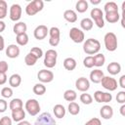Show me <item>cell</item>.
Here are the masks:
<instances>
[{"instance_id":"cell-47","label":"cell","mask_w":125,"mask_h":125,"mask_svg":"<svg viewBox=\"0 0 125 125\" xmlns=\"http://www.w3.org/2000/svg\"><path fill=\"white\" fill-rule=\"evenodd\" d=\"M8 80V77L6 73H1L0 72V85H4Z\"/></svg>"},{"instance_id":"cell-41","label":"cell","mask_w":125,"mask_h":125,"mask_svg":"<svg viewBox=\"0 0 125 125\" xmlns=\"http://www.w3.org/2000/svg\"><path fill=\"white\" fill-rule=\"evenodd\" d=\"M29 53H31L32 55H34L37 59H40V58L44 55L42 49L39 48V47H33V48H31V50L29 51Z\"/></svg>"},{"instance_id":"cell-31","label":"cell","mask_w":125,"mask_h":125,"mask_svg":"<svg viewBox=\"0 0 125 125\" xmlns=\"http://www.w3.org/2000/svg\"><path fill=\"white\" fill-rule=\"evenodd\" d=\"M77 98V94L74 90L72 89H68V90H65L64 93H63V99L66 101V102H74Z\"/></svg>"},{"instance_id":"cell-51","label":"cell","mask_w":125,"mask_h":125,"mask_svg":"<svg viewBox=\"0 0 125 125\" xmlns=\"http://www.w3.org/2000/svg\"><path fill=\"white\" fill-rule=\"evenodd\" d=\"M119 111H120V114H121L122 116H125V104H123L120 106Z\"/></svg>"},{"instance_id":"cell-33","label":"cell","mask_w":125,"mask_h":125,"mask_svg":"<svg viewBox=\"0 0 125 125\" xmlns=\"http://www.w3.org/2000/svg\"><path fill=\"white\" fill-rule=\"evenodd\" d=\"M28 35L26 33H21V34H18L16 36V42L18 43V45L20 46H25L28 43Z\"/></svg>"},{"instance_id":"cell-44","label":"cell","mask_w":125,"mask_h":125,"mask_svg":"<svg viewBox=\"0 0 125 125\" xmlns=\"http://www.w3.org/2000/svg\"><path fill=\"white\" fill-rule=\"evenodd\" d=\"M84 125H102V122L100 120V118L98 117H93L90 120H88Z\"/></svg>"},{"instance_id":"cell-20","label":"cell","mask_w":125,"mask_h":125,"mask_svg":"<svg viewBox=\"0 0 125 125\" xmlns=\"http://www.w3.org/2000/svg\"><path fill=\"white\" fill-rule=\"evenodd\" d=\"M106 70L110 75H116L121 71V64L116 62H109L108 65L106 66Z\"/></svg>"},{"instance_id":"cell-25","label":"cell","mask_w":125,"mask_h":125,"mask_svg":"<svg viewBox=\"0 0 125 125\" xmlns=\"http://www.w3.org/2000/svg\"><path fill=\"white\" fill-rule=\"evenodd\" d=\"M53 112H54V115H55L57 118L61 119V118H62V117H64L66 110H65V107H64L62 104H56V105L53 107Z\"/></svg>"},{"instance_id":"cell-48","label":"cell","mask_w":125,"mask_h":125,"mask_svg":"<svg viewBox=\"0 0 125 125\" xmlns=\"http://www.w3.org/2000/svg\"><path fill=\"white\" fill-rule=\"evenodd\" d=\"M118 84H119V86H120L122 89H125V74H123V75L120 76Z\"/></svg>"},{"instance_id":"cell-8","label":"cell","mask_w":125,"mask_h":125,"mask_svg":"<svg viewBox=\"0 0 125 125\" xmlns=\"http://www.w3.org/2000/svg\"><path fill=\"white\" fill-rule=\"evenodd\" d=\"M69 38L74 42V43H82L85 40V34L84 31L78 27H72L69 30Z\"/></svg>"},{"instance_id":"cell-42","label":"cell","mask_w":125,"mask_h":125,"mask_svg":"<svg viewBox=\"0 0 125 125\" xmlns=\"http://www.w3.org/2000/svg\"><path fill=\"white\" fill-rule=\"evenodd\" d=\"M116 102L118 104H125V91H120L116 95Z\"/></svg>"},{"instance_id":"cell-52","label":"cell","mask_w":125,"mask_h":125,"mask_svg":"<svg viewBox=\"0 0 125 125\" xmlns=\"http://www.w3.org/2000/svg\"><path fill=\"white\" fill-rule=\"evenodd\" d=\"M17 125H31V123L29 121H27V120H22V121L18 122Z\"/></svg>"},{"instance_id":"cell-4","label":"cell","mask_w":125,"mask_h":125,"mask_svg":"<svg viewBox=\"0 0 125 125\" xmlns=\"http://www.w3.org/2000/svg\"><path fill=\"white\" fill-rule=\"evenodd\" d=\"M57 58L58 53L54 49H49L44 54V61L43 63L47 68H53L57 64Z\"/></svg>"},{"instance_id":"cell-23","label":"cell","mask_w":125,"mask_h":125,"mask_svg":"<svg viewBox=\"0 0 125 125\" xmlns=\"http://www.w3.org/2000/svg\"><path fill=\"white\" fill-rule=\"evenodd\" d=\"M25 118V111L23 108H20L17 110H13L12 111V120L15 122H20L24 120Z\"/></svg>"},{"instance_id":"cell-24","label":"cell","mask_w":125,"mask_h":125,"mask_svg":"<svg viewBox=\"0 0 125 125\" xmlns=\"http://www.w3.org/2000/svg\"><path fill=\"white\" fill-rule=\"evenodd\" d=\"M21 83V76L18 73H14L9 77V85L11 88H18Z\"/></svg>"},{"instance_id":"cell-9","label":"cell","mask_w":125,"mask_h":125,"mask_svg":"<svg viewBox=\"0 0 125 125\" xmlns=\"http://www.w3.org/2000/svg\"><path fill=\"white\" fill-rule=\"evenodd\" d=\"M49 36H50V39H49V44L52 46V47H56L59 45L60 43V40H61V31L59 29V27L57 26H52L50 29H49Z\"/></svg>"},{"instance_id":"cell-1","label":"cell","mask_w":125,"mask_h":125,"mask_svg":"<svg viewBox=\"0 0 125 125\" xmlns=\"http://www.w3.org/2000/svg\"><path fill=\"white\" fill-rule=\"evenodd\" d=\"M101 50V43L95 38H89L83 43V51L87 55H96Z\"/></svg>"},{"instance_id":"cell-13","label":"cell","mask_w":125,"mask_h":125,"mask_svg":"<svg viewBox=\"0 0 125 125\" xmlns=\"http://www.w3.org/2000/svg\"><path fill=\"white\" fill-rule=\"evenodd\" d=\"M37 79L41 83H50L54 79V73L49 69H41L37 73Z\"/></svg>"},{"instance_id":"cell-40","label":"cell","mask_w":125,"mask_h":125,"mask_svg":"<svg viewBox=\"0 0 125 125\" xmlns=\"http://www.w3.org/2000/svg\"><path fill=\"white\" fill-rule=\"evenodd\" d=\"M83 65L86 68H92L94 66V58H93V56H87L83 60Z\"/></svg>"},{"instance_id":"cell-15","label":"cell","mask_w":125,"mask_h":125,"mask_svg":"<svg viewBox=\"0 0 125 125\" xmlns=\"http://www.w3.org/2000/svg\"><path fill=\"white\" fill-rule=\"evenodd\" d=\"M75 87L80 92H87L90 89V81L86 77H79L75 81Z\"/></svg>"},{"instance_id":"cell-17","label":"cell","mask_w":125,"mask_h":125,"mask_svg":"<svg viewBox=\"0 0 125 125\" xmlns=\"http://www.w3.org/2000/svg\"><path fill=\"white\" fill-rule=\"evenodd\" d=\"M100 115L103 119L108 120L113 116V108L109 104H104L100 108Z\"/></svg>"},{"instance_id":"cell-46","label":"cell","mask_w":125,"mask_h":125,"mask_svg":"<svg viewBox=\"0 0 125 125\" xmlns=\"http://www.w3.org/2000/svg\"><path fill=\"white\" fill-rule=\"evenodd\" d=\"M8 107V103L6 102L5 99H0V113H3L7 110Z\"/></svg>"},{"instance_id":"cell-7","label":"cell","mask_w":125,"mask_h":125,"mask_svg":"<svg viewBox=\"0 0 125 125\" xmlns=\"http://www.w3.org/2000/svg\"><path fill=\"white\" fill-rule=\"evenodd\" d=\"M34 125H57L50 112H42L34 122Z\"/></svg>"},{"instance_id":"cell-21","label":"cell","mask_w":125,"mask_h":125,"mask_svg":"<svg viewBox=\"0 0 125 125\" xmlns=\"http://www.w3.org/2000/svg\"><path fill=\"white\" fill-rule=\"evenodd\" d=\"M63 19L66 21H68L70 23H73V22H75L77 21V14H76L75 11H73L71 9L65 10L63 12Z\"/></svg>"},{"instance_id":"cell-10","label":"cell","mask_w":125,"mask_h":125,"mask_svg":"<svg viewBox=\"0 0 125 125\" xmlns=\"http://www.w3.org/2000/svg\"><path fill=\"white\" fill-rule=\"evenodd\" d=\"M94 100L100 104L102 103L107 104L112 101V95L109 92H103V91L98 90L94 93Z\"/></svg>"},{"instance_id":"cell-38","label":"cell","mask_w":125,"mask_h":125,"mask_svg":"<svg viewBox=\"0 0 125 125\" xmlns=\"http://www.w3.org/2000/svg\"><path fill=\"white\" fill-rule=\"evenodd\" d=\"M79 99H80V102L83 104H91L93 103V97L90 94L86 93V92H84L83 94H81L80 97H79Z\"/></svg>"},{"instance_id":"cell-12","label":"cell","mask_w":125,"mask_h":125,"mask_svg":"<svg viewBox=\"0 0 125 125\" xmlns=\"http://www.w3.org/2000/svg\"><path fill=\"white\" fill-rule=\"evenodd\" d=\"M21 13H22V9L21 7L20 4H13L10 7V11H9V17L10 20L13 21H18L21 18Z\"/></svg>"},{"instance_id":"cell-19","label":"cell","mask_w":125,"mask_h":125,"mask_svg":"<svg viewBox=\"0 0 125 125\" xmlns=\"http://www.w3.org/2000/svg\"><path fill=\"white\" fill-rule=\"evenodd\" d=\"M104 19L109 23H115L120 20L119 12H108L104 15Z\"/></svg>"},{"instance_id":"cell-27","label":"cell","mask_w":125,"mask_h":125,"mask_svg":"<svg viewBox=\"0 0 125 125\" xmlns=\"http://www.w3.org/2000/svg\"><path fill=\"white\" fill-rule=\"evenodd\" d=\"M80 26H81L82 30H84V31H89V30H91V29L93 28L94 22H93V21H92L90 18H84V19H82L81 21H80Z\"/></svg>"},{"instance_id":"cell-14","label":"cell","mask_w":125,"mask_h":125,"mask_svg":"<svg viewBox=\"0 0 125 125\" xmlns=\"http://www.w3.org/2000/svg\"><path fill=\"white\" fill-rule=\"evenodd\" d=\"M49 33V28L44 25V24H40V25H37L35 27V29L33 30V36L35 39L37 40H43L47 37Z\"/></svg>"},{"instance_id":"cell-5","label":"cell","mask_w":125,"mask_h":125,"mask_svg":"<svg viewBox=\"0 0 125 125\" xmlns=\"http://www.w3.org/2000/svg\"><path fill=\"white\" fill-rule=\"evenodd\" d=\"M91 20L99 28H103L104 26V12L100 8H93L90 12Z\"/></svg>"},{"instance_id":"cell-3","label":"cell","mask_w":125,"mask_h":125,"mask_svg":"<svg viewBox=\"0 0 125 125\" xmlns=\"http://www.w3.org/2000/svg\"><path fill=\"white\" fill-rule=\"evenodd\" d=\"M44 8V2L42 0H33L29 2L25 7V13L27 16H34L41 12Z\"/></svg>"},{"instance_id":"cell-2","label":"cell","mask_w":125,"mask_h":125,"mask_svg":"<svg viewBox=\"0 0 125 125\" xmlns=\"http://www.w3.org/2000/svg\"><path fill=\"white\" fill-rule=\"evenodd\" d=\"M104 47L108 52H114L117 49V36L113 32H107L104 36Z\"/></svg>"},{"instance_id":"cell-43","label":"cell","mask_w":125,"mask_h":125,"mask_svg":"<svg viewBox=\"0 0 125 125\" xmlns=\"http://www.w3.org/2000/svg\"><path fill=\"white\" fill-rule=\"evenodd\" d=\"M12 118L9 116H3L0 118V125H12Z\"/></svg>"},{"instance_id":"cell-30","label":"cell","mask_w":125,"mask_h":125,"mask_svg":"<svg viewBox=\"0 0 125 125\" xmlns=\"http://www.w3.org/2000/svg\"><path fill=\"white\" fill-rule=\"evenodd\" d=\"M23 106V103H22V100L21 99H19V98H16V99H13L10 104H9V107L10 109L13 111V110H17V109H20V108H22Z\"/></svg>"},{"instance_id":"cell-28","label":"cell","mask_w":125,"mask_h":125,"mask_svg":"<svg viewBox=\"0 0 125 125\" xmlns=\"http://www.w3.org/2000/svg\"><path fill=\"white\" fill-rule=\"evenodd\" d=\"M89 8V4L86 0H78L75 4V9L78 13H85Z\"/></svg>"},{"instance_id":"cell-22","label":"cell","mask_w":125,"mask_h":125,"mask_svg":"<svg viewBox=\"0 0 125 125\" xmlns=\"http://www.w3.org/2000/svg\"><path fill=\"white\" fill-rule=\"evenodd\" d=\"M26 29H27V25L23 21H18L13 26V31L16 35L21 34V33H26Z\"/></svg>"},{"instance_id":"cell-11","label":"cell","mask_w":125,"mask_h":125,"mask_svg":"<svg viewBox=\"0 0 125 125\" xmlns=\"http://www.w3.org/2000/svg\"><path fill=\"white\" fill-rule=\"evenodd\" d=\"M101 83H102V86L105 90H107L109 92L115 91L117 89V87H118L117 86V81L111 76H104V78L102 79Z\"/></svg>"},{"instance_id":"cell-50","label":"cell","mask_w":125,"mask_h":125,"mask_svg":"<svg viewBox=\"0 0 125 125\" xmlns=\"http://www.w3.org/2000/svg\"><path fill=\"white\" fill-rule=\"evenodd\" d=\"M6 28V23L3 21H0V33L3 32Z\"/></svg>"},{"instance_id":"cell-36","label":"cell","mask_w":125,"mask_h":125,"mask_svg":"<svg viewBox=\"0 0 125 125\" xmlns=\"http://www.w3.org/2000/svg\"><path fill=\"white\" fill-rule=\"evenodd\" d=\"M8 14V4L4 0H0V21L6 18Z\"/></svg>"},{"instance_id":"cell-45","label":"cell","mask_w":125,"mask_h":125,"mask_svg":"<svg viewBox=\"0 0 125 125\" xmlns=\"http://www.w3.org/2000/svg\"><path fill=\"white\" fill-rule=\"evenodd\" d=\"M9 68V64L6 61H0V72L1 73H6Z\"/></svg>"},{"instance_id":"cell-37","label":"cell","mask_w":125,"mask_h":125,"mask_svg":"<svg viewBox=\"0 0 125 125\" xmlns=\"http://www.w3.org/2000/svg\"><path fill=\"white\" fill-rule=\"evenodd\" d=\"M37 60H38V59H37L34 55H32L31 53H28V54L24 57V62H25V64L28 65V66L34 65V64L36 63Z\"/></svg>"},{"instance_id":"cell-32","label":"cell","mask_w":125,"mask_h":125,"mask_svg":"<svg viewBox=\"0 0 125 125\" xmlns=\"http://www.w3.org/2000/svg\"><path fill=\"white\" fill-rule=\"evenodd\" d=\"M32 91H33V93H34L35 95H37V96H42V95H44V94L46 93V87H45V85H44L43 83H36V84L33 86Z\"/></svg>"},{"instance_id":"cell-6","label":"cell","mask_w":125,"mask_h":125,"mask_svg":"<svg viewBox=\"0 0 125 125\" xmlns=\"http://www.w3.org/2000/svg\"><path fill=\"white\" fill-rule=\"evenodd\" d=\"M24 108L29 115L35 116L40 111V104L36 99H29L25 102Z\"/></svg>"},{"instance_id":"cell-53","label":"cell","mask_w":125,"mask_h":125,"mask_svg":"<svg viewBox=\"0 0 125 125\" xmlns=\"http://www.w3.org/2000/svg\"><path fill=\"white\" fill-rule=\"evenodd\" d=\"M90 2H91L93 5H98V4H100V3H101V1H100V0H96V1H94V0H91Z\"/></svg>"},{"instance_id":"cell-35","label":"cell","mask_w":125,"mask_h":125,"mask_svg":"<svg viewBox=\"0 0 125 125\" xmlns=\"http://www.w3.org/2000/svg\"><path fill=\"white\" fill-rule=\"evenodd\" d=\"M104 13H108V12H118V6L115 2L113 1H109L106 2L104 6Z\"/></svg>"},{"instance_id":"cell-29","label":"cell","mask_w":125,"mask_h":125,"mask_svg":"<svg viewBox=\"0 0 125 125\" xmlns=\"http://www.w3.org/2000/svg\"><path fill=\"white\" fill-rule=\"evenodd\" d=\"M94 58V66H97V67H101L104 64L105 62V57L104 54H101V53H98L96 54L95 56H93Z\"/></svg>"},{"instance_id":"cell-49","label":"cell","mask_w":125,"mask_h":125,"mask_svg":"<svg viewBox=\"0 0 125 125\" xmlns=\"http://www.w3.org/2000/svg\"><path fill=\"white\" fill-rule=\"evenodd\" d=\"M5 49V40H4V37L0 34V52L3 51Z\"/></svg>"},{"instance_id":"cell-34","label":"cell","mask_w":125,"mask_h":125,"mask_svg":"<svg viewBox=\"0 0 125 125\" xmlns=\"http://www.w3.org/2000/svg\"><path fill=\"white\" fill-rule=\"evenodd\" d=\"M67 110L71 115H77L80 112V106L77 103L71 102V103H69V104L67 106Z\"/></svg>"},{"instance_id":"cell-39","label":"cell","mask_w":125,"mask_h":125,"mask_svg":"<svg viewBox=\"0 0 125 125\" xmlns=\"http://www.w3.org/2000/svg\"><path fill=\"white\" fill-rule=\"evenodd\" d=\"M1 96L4 99H10L13 96V90L11 87H4L1 90Z\"/></svg>"},{"instance_id":"cell-16","label":"cell","mask_w":125,"mask_h":125,"mask_svg":"<svg viewBox=\"0 0 125 125\" xmlns=\"http://www.w3.org/2000/svg\"><path fill=\"white\" fill-rule=\"evenodd\" d=\"M21 50L20 47L16 44H10L7 48H6V56L10 59H16L20 56Z\"/></svg>"},{"instance_id":"cell-26","label":"cell","mask_w":125,"mask_h":125,"mask_svg":"<svg viewBox=\"0 0 125 125\" xmlns=\"http://www.w3.org/2000/svg\"><path fill=\"white\" fill-rule=\"evenodd\" d=\"M76 65H77V62H76V61L73 58H70L69 57V58L64 59V61H63V67L66 70H68V71L74 70L75 67H76Z\"/></svg>"},{"instance_id":"cell-18","label":"cell","mask_w":125,"mask_h":125,"mask_svg":"<svg viewBox=\"0 0 125 125\" xmlns=\"http://www.w3.org/2000/svg\"><path fill=\"white\" fill-rule=\"evenodd\" d=\"M104 74L103 72V70L97 68V69H94L90 72V81L95 83V84H98V83H101L102 79L104 78Z\"/></svg>"}]
</instances>
